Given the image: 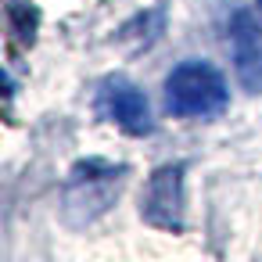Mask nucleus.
<instances>
[{
	"mask_svg": "<svg viewBox=\"0 0 262 262\" xmlns=\"http://www.w3.org/2000/svg\"><path fill=\"white\" fill-rule=\"evenodd\" d=\"M230 104L223 72L205 58H187L165 76V112L176 119H215Z\"/></svg>",
	"mask_w": 262,
	"mask_h": 262,
	"instance_id": "f257e3e1",
	"label": "nucleus"
},
{
	"mask_svg": "<svg viewBox=\"0 0 262 262\" xmlns=\"http://www.w3.org/2000/svg\"><path fill=\"white\" fill-rule=\"evenodd\" d=\"M126 172H129L126 165H112L101 158L76 162L65 180V190H61V219L76 230L101 219L115 205V198L126 183Z\"/></svg>",
	"mask_w": 262,
	"mask_h": 262,
	"instance_id": "f03ea898",
	"label": "nucleus"
},
{
	"mask_svg": "<svg viewBox=\"0 0 262 262\" xmlns=\"http://www.w3.org/2000/svg\"><path fill=\"white\" fill-rule=\"evenodd\" d=\"M183 165H162L147 176L140 194V219L155 230L180 233L183 230Z\"/></svg>",
	"mask_w": 262,
	"mask_h": 262,
	"instance_id": "7ed1b4c3",
	"label": "nucleus"
},
{
	"mask_svg": "<svg viewBox=\"0 0 262 262\" xmlns=\"http://www.w3.org/2000/svg\"><path fill=\"white\" fill-rule=\"evenodd\" d=\"M230 54L237 83L248 94H262V11L241 8L230 18Z\"/></svg>",
	"mask_w": 262,
	"mask_h": 262,
	"instance_id": "20e7f679",
	"label": "nucleus"
},
{
	"mask_svg": "<svg viewBox=\"0 0 262 262\" xmlns=\"http://www.w3.org/2000/svg\"><path fill=\"white\" fill-rule=\"evenodd\" d=\"M97 112L108 122H115L119 129H126L129 137H144L155 126L151 122V104H147L144 90L133 86L122 76H112V79L101 83V90H97Z\"/></svg>",
	"mask_w": 262,
	"mask_h": 262,
	"instance_id": "39448f33",
	"label": "nucleus"
},
{
	"mask_svg": "<svg viewBox=\"0 0 262 262\" xmlns=\"http://www.w3.org/2000/svg\"><path fill=\"white\" fill-rule=\"evenodd\" d=\"M162 33H165V11H162V8H147V11H140L137 18H129V22L115 33V40H119L129 54H140V51H147Z\"/></svg>",
	"mask_w": 262,
	"mask_h": 262,
	"instance_id": "423d86ee",
	"label": "nucleus"
},
{
	"mask_svg": "<svg viewBox=\"0 0 262 262\" xmlns=\"http://www.w3.org/2000/svg\"><path fill=\"white\" fill-rule=\"evenodd\" d=\"M8 26L15 33V40L22 47H33L36 40V26H40V11L33 4H22V0H15V4H8Z\"/></svg>",
	"mask_w": 262,
	"mask_h": 262,
	"instance_id": "0eeeda50",
	"label": "nucleus"
},
{
	"mask_svg": "<svg viewBox=\"0 0 262 262\" xmlns=\"http://www.w3.org/2000/svg\"><path fill=\"white\" fill-rule=\"evenodd\" d=\"M258 11H262V0H258Z\"/></svg>",
	"mask_w": 262,
	"mask_h": 262,
	"instance_id": "6e6552de",
	"label": "nucleus"
}]
</instances>
